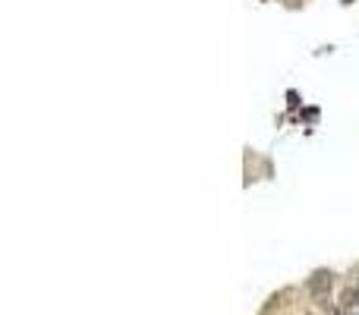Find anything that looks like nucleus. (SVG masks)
I'll list each match as a JSON object with an SVG mask.
<instances>
[{"instance_id": "2", "label": "nucleus", "mask_w": 359, "mask_h": 315, "mask_svg": "<svg viewBox=\"0 0 359 315\" xmlns=\"http://www.w3.org/2000/svg\"><path fill=\"white\" fill-rule=\"evenodd\" d=\"M347 300H353V303H359V278L353 281V290H350V296H347Z\"/></svg>"}, {"instance_id": "1", "label": "nucleus", "mask_w": 359, "mask_h": 315, "mask_svg": "<svg viewBox=\"0 0 359 315\" xmlns=\"http://www.w3.org/2000/svg\"><path fill=\"white\" fill-rule=\"evenodd\" d=\"M325 287H331V274L318 271V274H315V278H312V290H315V293H322Z\"/></svg>"}]
</instances>
